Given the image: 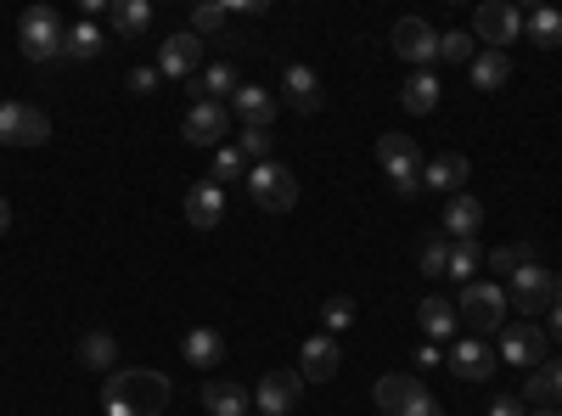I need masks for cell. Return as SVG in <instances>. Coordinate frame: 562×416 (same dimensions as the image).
Here are the masks:
<instances>
[{"instance_id":"8d00e7d4","label":"cell","mask_w":562,"mask_h":416,"mask_svg":"<svg viewBox=\"0 0 562 416\" xmlns=\"http://www.w3.org/2000/svg\"><path fill=\"white\" fill-rule=\"evenodd\" d=\"M209 180H214V187H225V180H248V158L225 142V147L214 153V175H209Z\"/></svg>"},{"instance_id":"b9f144b4","label":"cell","mask_w":562,"mask_h":416,"mask_svg":"<svg viewBox=\"0 0 562 416\" xmlns=\"http://www.w3.org/2000/svg\"><path fill=\"white\" fill-rule=\"evenodd\" d=\"M490 416H524V400L518 394H501V400H490Z\"/></svg>"},{"instance_id":"d6a6232c","label":"cell","mask_w":562,"mask_h":416,"mask_svg":"<svg viewBox=\"0 0 562 416\" xmlns=\"http://www.w3.org/2000/svg\"><path fill=\"white\" fill-rule=\"evenodd\" d=\"M479 265H484V248L479 243H450V265H445V276H450V282H473V276H479Z\"/></svg>"},{"instance_id":"277c9868","label":"cell","mask_w":562,"mask_h":416,"mask_svg":"<svg viewBox=\"0 0 562 416\" xmlns=\"http://www.w3.org/2000/svg\"><path fill=\"white\" fill-rule=\"evenodd\" d=\"M378 164L389 169L400 198H416L422 192V147H416V135H400V130L378 135Z\"/></svg>"},{"instance_id":"4dcf8cb0","label":"cell","mask_w":562,"mask_h":416,"mask_svg":"<svg viewBox=\"0 0 562 416\" xmlns=\"http://www.w3.org/2000/svg\"><path fill=\"white\" fill-rule=\"evenodd\" d=\"M512 79V57L506 52H479L473 57V90H501Z\"/></svg>"},{"instance_id":"cb8c5ba5","label":"cell","mask_w":562,"mask_h":416,"mask_svg":"<svg viewBox=\"0 0 562 416\" xmlns=\"http://www.w3.org/2000/svg\"><path fill=\"white\" fill-rule=\"evenodd\" d=\"M524 400H535L540 411H562V360H540V366H535Z\"/></svg>"},{"instance_id":"d4e9b609","label":"cell","mask_w":562,"mask_h":416,"mask_svg":"<svg viewBox=\"0 0 562 416\" xmlns=\"http://www.w3.org/2000/svg\"><path fill=\"white\" fill-rule=\"evenodd\" d=\"M108 23H113L119 40H135V34L153 29V7H147V0H113V7H108Z\"/></svg>"},{"instance_id":"bcb514c9","label":"cell","mask_w":562,"mask_h":416,"mask_svg":"<svg viewBox=\"0 0 562 416\" xmlns=\"http://www.w3.org/2000/svg\"><path fill=\"white\" fill-rule=\"evenodd\" d=\"M557 299H562V270H557Z\"/></svg>"},{"instance_id":"603a6c76","label":"cell","mask_w":562,"mask_h":416,"mask_svg":"<svg viewBox=\"0 0 562 416\" xmlns=\"http://www.w3.org/2000/svg\"><path fill=\"white\" fill-rule=\"evenodd\" d=\"M416 327L428 333L434 344H439V338H461V321H456V304H450V299H439V293L416 304Z\"/></svg>"},{"instance_id":"f35d334b","label":"cell","mask_w":562,"mask_h":416,"mask_svg":"<svg viewBox=\"0 0 562 416\" xmlns=\"http://www.w3.org/2000/svg\"><path fill=\"white\" fill-rule=\"evenodd\" d=\"M225 23H231V7H198L192 12V34L203 40V34H225Z\"/></svg>"},{"instance_id":"83f0119b","label":"cell","mask_w":562,"mask_h":416,"mask_svg":"<svg viewBox=\"0 0 562 416\" xmlns=\"http://www.w3.org/2000/svg\"><path fill=\"white\" fill-rule=\"evenodd\" d=\"M180 355L192 360V366H220L225 360V338L214 327H192V333L180 338Z\"/></svg>"},{"instance_id":"7dc6e473","label":"cell","mask_w":562,"mask_h":416,"mask_svg":"<svg viewBox=\"0 0 562 416\" xmlns=\"http://www.w3.org/2000/svg\"><path fill=\"white\" fill-rule=\"evenodd\" d=\"M535 416H562V411H535Z\"/></svg>"},{"instance_id":"d6986e66","label":"cell","mask_w":562,"mask_h":416,"mask_svg":"<svg viewBox=\"0 0 562 416\" xmlns=\"http://www.w3.org/2000/svg\"><path fill=\"white\" fill-rule=\"evenodd\" d=\"M467 175H473V164H467L461 153H439L434 164H422V187H434L445 198H456L467 187Z\"/></svg>"},{"instance_id":"3957f363","label":"cell","mask_w":562,"mask_h":416,"mask_svg":"<svg viewBox=\"0 0 562 416\" xmlns=\"http://www.w3.org/2000/svg\"><path fill=\"white\" fill-rule=\"evenodd\" d=\"M63 40H68V29H63L57 7H29V12L18 18V45H23V57H29V63H52V57H63Z\"/></svg>"},{"instance_id":"1f68e13d","label":"cell","mask_w":562,"mask_h":416,"mask_svg":"<svg viewBox=\"0 0 562 416\" xmlns=\"http://www.w3.org/2000/svg\"><path fill=\"white\" fill-rule=\"evenodd\" d=\"M524 29H529L535 45H546V52H557V45H562V12H557V7H535V12L524 18Z\"/></svg>"},{"instance_id":"c3c4849f","label":"cell","mask_w":562,"mask_h":416,"mask_svg":"<svg viewBox=\"0 0 562 416\" xmlns=\"http://www.w3.org/2000/svg\"><path fill=\"white\" fill-rule=\"evenodd\" d=\"M248 416H265V411H248Z\"/></svg>"},{"instance_id":"7402d4cb","label":"cell","mask_w":562,"mask_h":416,"mask_svg":"<svg viewBox=\"0 0 562 416\" xmlns=\"http://www.w3.org/2000/svg\"><path fill=\"white\" fill-rule=\"evenodd\" d=\"M203 405H209V416H248V411H254V394H248L237 378H214V383L203 389Z\"/></svg>"},{"instance_id":"9c48e42d","label":"cell","mask_w":562,"mask_h":416,"mask_svg":"<svg viewBox=\"0 0 562 416\" xmlns=\"http://www.w3.org/2000/svg\"><path fill=\"white\" fill-rule=\"evenodd\" d=\"M52 135V119L34 102H0V147H40Z\"/></svg>"},{"instance_id":"30bf717a","label":"cell","mask_w":562,"mask_h":416,"mask_svg":"<svg viewBox=\"0 0 562 416\" xmlns=\"http://www.w3.org/2000/svg\"><path fill=\"white\" fill-rule=\"evenodd\" d=\"M546 349H551V338H546V327L540 321H506L501 327V355L495 360H506V366H535L546 360Z\"/></svg>"},{"instance_id":"836d02e7","label":"cell","mask_w":562,"mask_h":416,"mask_svg":"<svg viewBox=\"0 0 562 416\" xmlns=\"http://www.w3.org/2000/svg\"><path fill=\"white\" fill-rule=\"evenodd\" d=\"M416 265H422V276H445V265H450V237L445 231H434V237L416 243Z\"/></svg>"},{"instance_id":"f546056e","label":"cell","mask_w":562,"mask_h":416,"mask_svg":"<svg viewBox=\"0 0 562 416\" xmlns=\"http://www.w3.org/2000/svg\"><path fill=\"white\" fill-rule=\"evenodd\" d=\"M102 52H108V45H102V29L90 23V18L74 23L68 40H63V57H74V63H90V57H102Z\"/></svg>"},{"instance_id":"52a82bcc","label":"cell","mask_w":562,"mask_h":416,"mask_svg":"<svg viewBox=\"0 0 562 416\" xmlns=\"http://www.w3.org/2000/svg\"><path fill=\"white\" fill-rule=\"evenodd\" d=\"M248 198L265 214H288L299 203V175L288 164H259V169H248Z\"/></svg>"},{"instance_id":"60d3db41","label":"cell","mask_w":562,"mask_h":416,"mask_svg":"<svg viewBox=\"0 0 562 416\" xmlns=\"http://www.w3.org/2000/svg\"><path fill=\"white\" fill-rule=\"evenodd\" d=\"M158 68H130V90H135V97H153V90H158Z\"/></svg>"},{"instance_id":"f6af8a7d","label":"cell","mask_w":562,"mask_h":416,"mask_svg":"<svg viewBox=\"0 0 562 416\" xmlns=\"http://www.w3.org/2000/svg\"><path fill=\"white\" fill-rule=\"evenodd\" d=\"M7 231H12V203L0 198V237H7Z\"/></svg>"},{"instance_id":"5b68a950","label":"cell","mask_w":562,"mask_h":416,"mask_svg":"<svg viewBox=\"0 0 562 416\" xmlns=\"http://www.w3.org/2000/svg\"><path fill=\"white\" fill-rule=\"evenodd\" d=\"M371 400H378L389 416H445L439 400L422 389V378H411V372H389V378H378Z\"/></svg>"},{"instance_id":"484cf974","label":"cell","mask_w":562,"mask_h":416,"mask_svg":"<svg viewBox=\"0 0 562 416\" xmlns=\"http://www.w3.org/2000/svg\"><path fill=\"white\" fill-rule=\"evenodd\" d=\"M400 108L416 113V119H422V113H434V108H439V79H434L428 68H416V74L405 79V90H400Z\"/></svg>"},{"instance_id":"5bb4252c","label":"cell","mask_w":562,"mask_h":416,"mask_svg":"<svg viewBox=\"0 0 562 416\" xmlns=\"http://www.w3.org/2000/svg\"><path fill=\"white\" fill-rule=\"evenodd\" d=\"M394 52H400L411 68H428V63L439 57V34L422 23V18H400V23H394Z\"/></svg>"},{"instance_id":"ffe728a7","label":"cell","mask_w":562,"mask_h":416,"mask_svg":"<svg viewBox=\"0 0 562 416\" xmlns=\"http://www.w3.org/2000/svg\"><path fill=\"white\" fill-rule=\"evenodd\" d=\"M186 220H192L198 231H214L225 220V187H214V180H198L192 192H186Z\"/></svg>"},{"instance_id":"7bdbcfd3","label":"cell","mask_w":562,"mask_h":416,"mask_svg":"<svg viewBox=\"0 0 562 416\" xmlns=\"http://www.w3.org/2000/svg\"><path fill=\"white\" fill-rule=\"evenodd\" d=\"M439 360H445V355H439L434 344H422V349H416V372H428V366H439Z\"/></svg>"},{"instance_id":"9a60e30c","label":"cell","mask_w":562,"mask_h":416,"mask_svg":"<svg viewBox=\"0 0 562 416\" xmlns=\"http://www.w3.org/2000/svg\"><path fill=\"white\" fill-rule=\"evenodd\" d=\"M445 366H450V372H456L461 383H484L501 360L484 349V338H456V344H450V355H445Z\"/></svg>"},{"instance_id":"ab89813d","label":"cell","mask_w":562,"mask_h":416,"mask_svg":"<svg viewBox=\"0 0 562 416\" xmlns=\"http://www.w3.org/2000/svg\"><path fill=\"white\" fill-rule=\"evenodd\" d=\"M321 321H326V333H344L349 321H355V299H326Z\"/></svg>"},{"instance_id":"d590c367","label":"cell","mask_w":562,"mask_h":416,"mask_svg":"<svg viewBox=\"0 0 562 416\" xmlns=\"http://www.w3.org/2000/svg\"><path fill=\"white\" fill-rule=\"evenodd\" d=\"M439 57L445 63H467V68H473V57H479V40H473V29H456V34H439Z\"/></svg>"},{"instance_id":"6da1fadb","label":"cell","mask_w":562,"mask_h":416,"mask_svg":"<svg viewBox=\"0 0 562 416\" xmlns=\"http://www.w3.org/2000/svg\"><path fill=\"white\" fill-rule=\"evenodd\" d=\"M164 405H169V378L147 372V366H135V372H113L102 383V411L108 416H164Z\"/></svg>"},{"instance_id":"ba28073f","label":"cell","mask_w":562,"mask_h":416,"mask_svg":"<svg viewBox=\"0 0 562 416\" xmlns=\"http://www.w3.org/2000/svg\"><path fill=\"white\" fill-rule=\"evenodd\" d=\"M524 34V12L512 7V0H484V7L473 12V40L479 52H506L512 40Z\"/></svg>"},{"instance_id":"ac0fdd59","label":"cell","mask_w":562,"mask_h":416,"mask_svg":"<svg viewBox=\"0 0 562 416\" xmlns=\"http://www.w3.org/2000/svg\"><path fill=\"white\" fill-rule=\"evenodd\" d=\"M338 344H333V333H321V338H310L304 344V355H299V378L304 383H326V378H338Z\"/></svg>"},{"instance_id":"7c38bea8","label":"cell","mask_w":562,"mask_h":416,"mask_svg":"<svg viewBox=\"0 0 562 416\" xmlns=\"http://www.w3.org/2000/svg\"><path fill=\"white\" fill-rule=\"evenodd\" d=\"M203 68V40L186 29V34H169L164 45H158V74L164 79H192Z\"/></svg>"},{"instance_id":"4316f807","label":"cell","mask_w":562,"mask_h":416,"mask_svg":"<svg viewBox=\"0 0 562 416\" xmlns=\"http://www.w3.org/2000/svg\"><path fill=\"white\" fill-rule=\"evenodd\" d=\"M192 90H203L198 102H231V97H237V63H214V68H203V74L192 79Z\"/></svg>"},{"instance_id":"8fae6325","label":"cell","mask_w":562,"mask_h":416,"mask_svg":"<svg viewBox=\"0 0 562 416\" xmlns=\"http://www.w3.org/2000/svg\"><path fill=\"white\" fill-rule=\"evenodd\" d=\"M186 142H192V147H225V135H231V108L225 102H192V108H186Z\"/></svg>"},{"instance_id":"44dd1931","label":"cell","mask_w":562,"mask_h":416,"mask_svg":"<svg viewBox=\"0 0 562 416\" xmlns=\"http://www.w3.org/2000/svg\"><path fill=\"white\" fill-rule=\"evenodd\" d=\"M231 108H237V119H243L248 130H270V119H276V90H265V85H237Z\"/></svg>"},{"instance_id":"f1b7e54d","label":"cell","mask_w":562,"mask_h":416,"mask_svg":"<svg viewBox=\"0 0 562 416\" xmlns=\"http://www.w3.org/2000/svg\"><path fill=\"white\" fill-rule=\"evenodd\" d=\"M113 360H119L113 333H85L79 338V366H85V372H108L113 378Z\"/></svg>"},{"instance_id":"7a4b0ae2","label":"cell","mask_w":562,"mask_h":416,"mask_svg":"<svg viewBox=\"0 0 562 416\" xmlns=\"http://www.w3.org/2000/svg\"><path fill=\"white\" fill-rule=\"evenodd\" d=\"M456 321L467 338H490L506 327V288L495 282H467L461 288V304H456Z\"/></svg>"},{"instance_id":"ee69618b","label":"cell","mask_w":562,"mask_h":416,"mask_svg":"<svg viewBox=\"0 0 562 416\" xmlns=\"http://www.w3.org/2000/svg\"><path fill=\"white\" fill-rule=\"evenodd\" d=\"M546 315H551V333H546V338H557V344H562V299H557Z\"/></svg>"},{"instance_id":"4fadbf2b","label":"cell","mask_w":562,"mask_h":416,"mask_svg":"<svg viewBox=\"0 0 562 416\" xmlns=\"http://www.w3.org/2000/svg\"><path fill=\"white\" fill-rule=\"evenodd\" d=\"M299 389H304V378L299 372H265L259 378V389H254V411H265V416H288L293 405H299Z\"/></svg>"},{"instance_id":"e575fe53","label":"cell","mask_w":562,"mask_h":416,"mask_svg":"<svg viewBox=\"0 0 562 416\" xmlns=\"http://www.w3.org/2000/svg\"><path fill=\"white\" fill-rule=\"evenodd\" d=\"M237 153L248 158V169L276 164V135H270V130H243V135H237Z\"/></svg>"},{"instance_id":"8992f818","label":"cell","mask_w":562,"mask_h":416,"mask_svg":"<svg viewBox=\"0 0 562 416\" xmlns=\"http://www.w3.org/2000/svg\"><path fill=\"white\" fill-rule=\"evenodd\" d=\"M506 304L518 315H546L557 304V270H546L540 259L524 265V270H512L506 276Z\"/></svg>"},{"instance_id":"2e32d148","label":"cell","mask_w":562,"mask_h":416,"mask_svg":"<svg viewBox=\"0 0 562 416\" xmlns=\"http://www.w3.org/2000/svg\"><path fill=\"white\" fill-rule=\"evenodd\" d=\"M281 97H288V108H299V113H321V102H326L321 74L310 63H293L288 74H281Z\"/></svg>"},{"instance_id":"e0dca14e","label":"cell","mask_w":562,"mask_h":416,"mask_svg":"<svg viewBox=\"0 0 562 416\" xmlns=\"http://www.w3.org/2000/svg\"><path fill=\"white\" fill-rule=\"evenodd\" d=\"M439 225H445V237H450V243H473V237H479V225H484V203H479V198H467V192H456V198L445 203V220H439Z\"/></svg>"},{"instance_id":"74e56055","label":"cell","mask_w":562,"mask_h":416,"mask_svg":"<svg viewBox=\"0 0 562 416\" xmlns=\"http://www.w3.org/2000/svg\"><path fill=\"white\" fill-rule=\"evenodd\" d=\"M535 259H540V254H535V243H518V248H495V254H484V265H490V270H506V276H512V270H524V265H535Z\"/></svg>"}]
</instances>
